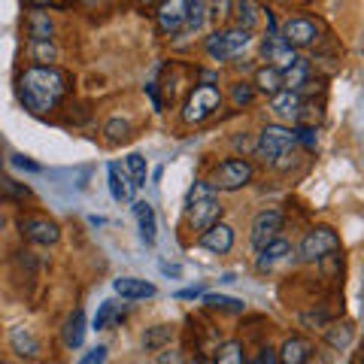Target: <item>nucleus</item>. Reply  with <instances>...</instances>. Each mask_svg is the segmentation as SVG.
Returning a JSON list of instances; mask_svg holds the SVG:
<instances>
[{
  "mask_svg": "<svg viewBox=\"0 0 364 364\" xmlns=\"http://www.w3.org/2000/svg\"><path fill=\"white\" fill-rule=\"evenodd\" d=\"M67 91H70V76H67L61 67L55 64H37V67H28L25 73L18 76V97L25 109L37 112H49L61 104L67 97Z\"/></svg>",
  "mask_w": 364,
  "mask_h": 364,
  "instance_id": "nucleus-1",
  "label": "nucleus"
},
{
  "mask_svg": "<svg viewBox=\"0 0 364 364\" xmlns=\"http://www.w3.org/2000/svg\"><path fill=\"white\" fill-rule=\"evenodd\" d=\"M219 219H222V203L215 198V188L207 179H198L188 191V225L203 234L213 225H219Z\"/></svg>",
  "mask_w": 364,
  "mask_h": 364,
  "instance_id": "nucleus-2",
  "label": "nucleus"
},
{
  "mask_svg": "<svg viewBox=\"0 0 364 364\" xmlns=\"http://www.w3.org/2000/svg\"><path fill=\"white\" fill-rule=\"evenodd\" d=\"M294 143H298L294 140V131L286 128V124H264L258 136V146H255V155L264 164H277L279 158H286L291 152Z\"/></svg>",
  "mask_w": 364,
  "mask_h": 364,
  "instance_id": "nucleus-3",
  "label": "nucleus"
},
{
  "mask_svg": "<svg viewBox=\"0 0 364 364\" xmlns=\"http://www.w3.org/2000/svg\"><path fill=\"white\" fill-rule=\"evenodd\" d=\"M222 107V95L215 85H198L182 104V122L186 124H200L207 122L215 109Z\"/></svg>",
  "mask_w": 364,
  "mask_h": 364,
  "instance_id": "nucleus-4",
  "label": "nucleus"
},
{
  "mask_svg": "<svg viewBox=\"0 0 364 364\" xmlns=\"http://www.w3.org/2000/svg\"><path fill=\"white\" fill-rule=\"evenodd\" d=\"M249 40H252V33H246L240 28H225V31H215L207 37V55L213 61H228L234 58V55H240Z\"/></svg>",
  "mask_w": 364,
  "mask_h": 364,
  "instance_id": "nucleus-5",
  "label": "nucleus"
},
{
  "mask_svg": "<svg viewBox=\"0 0 364 364\" xmlns=\"http://www.w3.org/2000/svg\"><path fill=\"white\" fill-rule=\"evenodd\" d=\"M252 182V164L246 158H228L219 167L213 170V188H222V191H240L243 186Z\"/></svg>",
  "mask_w": 364,
  "mask_h": 364,
  "instance_id": "nucleus-6",
  "label": "nucleus"
},
{
  "mask_svg": "<svg viewBox=\"0 0 364 364\" xmlns=\"http://www.w3.org/2000/svg\"><path fill=\"white\" fill-rule=\"evenodd\" d=\"M337 249H340V237L328 225H318V228H313V231L301 240L298 252H301L304 261H322L328 255H334Z\"/></svg>",
  "mask_w": 364,
  "mask_h": 364,
  "instance_id": "nucleus-7",
  "label": "nucleus"
},
{
  "mask_svg": "<svg viewBox=\"0 0 364 364\" xmlns=\"http://www.w3.org/2000/svg\"><path fill=\"white\" fill-rule=\"evenodd\" d=\"M282 222H286V215L282 210L270 207V210H261L255 219H252V231H249V243H252L258 252L264 246H270L273 240H279V231H282Z\"/></svg>",
  "mask_w": 364,
  "mask_h": 364,
  "instance_id": "nucleus-8",
  "label": "nucleus"
},
{
  "mask_svg": "<svg viewBox=\"0 0 364 364\" xmlns=\"http://www.w3.org/2000/svg\"><path fill=\"white\" fill-rule=\"evenodd\" d=\"M18 231L25 240L37 246H55L61 240V228L52 219H43V215H25V219H18Z\"/></svg>",
  "mask_w": 364,
  "mask_h": 364,
  "instance_id": "nucleus-9",
  "label": "nucleus"
},
{
  "mask_svg": "<svg viewBox=\"0 0 364 364\" xmlns=\"http://www.w3.org/2000/svg\"><path fill=\"white\" fill-rule=\"evenodd\" d=\"M261 55H264L267 67H277V70H289V67L298 61V55H294L291 46L282 40L279 31H270L264 37V43H261Z\"/></svg>",
  "mask_w": 364,
  "mask_h": 364,
  "instance_id": "nucleus-10",
  "label": "nucleus"
},
{
  "mask_svg": "<svg viewBox=\"0 0 364 364\" xmlns=\"http://www.w3.org/2000/svg\"><path fill=\"white\" fill-rule=\"evenodd\" d=\"M318 37V25L313 18L298 16V18H289L286 28H282V40H286L291 49H304V46H313Z\"/></svg>",
  "mask_w": 364,
  "mask_h": 364,
  "instance_id": "nucleus-11",
  "label": "nucleus"
},
{
  "mask_svg": "<svg viewBox=\"0 0 364 364\" xmlns=\"http://www.w3.org/2000/svg\"><path fill=\"white\" fill-rule=\"evenodd\" d=\"M186 13H188V4H182V0H170V4H161L158 6V31L161 33H176L182 31V25H186Z\"/></svg>",
  "mask_w": 364,
  "mask_h": 364,
  "instance_id": "nucleus-12",
  "label": "nucleus"
},
{
  "mask_svg": "<svg viewBox=\"0 0 364 364\" xmlns=\"http://www.w3.org/2000/svg\"><path fill=\"white\" fill-rule=\"evenodd\" d=\"M112 289L116 294H122V301H146V298H155V286L146 279H136V277H119L112 279Z\"/></svg>",
  "mask_w": 364,
  "mask_h": 364,
  "instance_id": "nucleus-13",
  "label": "nucleus"
},
{
  "mask_svg": "<svg viewBox=\"0 0 364 364\" xmlns=\"http://www.w3.org/2000/svg\"><path fill=\"white\" fill-rule=\"evenodd\" d=\"M200 246L203 249H210V252H215V255H225L228 249L234 246V228L231 225H213L210 231H203L200 234Z\"/></svg>",
  "mask_w": 364,
  "mask_h": 364,
  "instance_id": "nucleus-14",
  "label": "nucleus"
},
{
  "mask_svg": "<svg viewBox=\"0 0 364 364\" xmlns=\"http://www.w3.org/2000/svg\"><path fill=\"white\" fill-rule=\"evenodd\" d=\"M270 109H273V116L277 119H301V109H304V100L298 91H279V95H273L270 97Z\"/></svg>",
  "mask_w": 364,
  "mask_h": 364,
  "instance_id": "nucleus-15",
  "label": "nucleus"
},
{
  "mask_svg": "<svg viewBox=\"0 0 364 364\" xmlns=\"http://www.w3.org/2000/svg\"><path fill=\"white\" fill-rule=\"evenodd\" d=\"M277 358L279 364H306L313 358V343L306 337H289L277 352Z\"/></svg>",
  "mask_w": 364,
  "mask_h": 364,
  "instance_id": "nucleus-16",
  "label": "nucleus"
},
{
  "mask_svg": "<svg viewBox=\"0 0 364 364\" xmlns=\"http://www.w3.org/2000/svg\"><path fill=\"white\" fill-rule=\"evenodd\" d=\"M61 337H64V346L67 349H79L85 340V313L82 310H73L67 316V322L61 328Z\"/></svg>",
  "mask_w": 364,
  "mask_h": 364,
  "instance_id": "nucleus-17",
  "label": "nucleus"
},
{
  "mask_svg": "<svg viewBox=\"0 0 364 364\" xmlns=\"http://www.w3.org/2000/svg\"><path fill=\"white\" fill-rule=\"evenodd\" d=\"M310 73H313V64L306 58H298L289 70H282V85H286V91H298L301 95V88L310 85Z\"/></svg>",
  "mask_w": 364,
  "mask_h": 364,
  "instance_id": "nucleus-18",
  "label": "nucleus"
},
{
  "mask_svg": "<svg viewBox=\"0 0 364 364\" xmlns=\"http://www.w3.org/2000/svg\"><path fill=\"white\" fill-rule=\"evenodd\" d=\"M9 343H13V349L18 352V355L21 358H37L40 355V340L37 337H33V331H31V328H13V334H9Z\"/></svg>",
  "mask_w": 364,
  "mask_h": 364,
  "instance_id": "nucleus-19",
  "label": "nucleus"
},
{
  "mask_svg": "<svg viewBox=\"0 0 364 364\" xmlns=\"http://www.w3.org/2000/svg\"><path fill=\"white\" fill-rule=\"evenodd\" d=\"M107 179H109V195L116 200H131L134 195V186L128 182V170H122L119 164H109L107 167Z\"/></svg>",
  "mask_w": 364,
  "mask_h": 364,
  "instance_id": "nucleus-20",
  "label": "nucleus"
},
{
  "mask_svg": "<svg viewBox=\"0 0 364 364\" xmlns=\"http://www.w3.org/2000/svg\"><path fill=\"white\" fill-rule=\"evenodd\" d=\"M255 91H264V95H279V91H286V85H282V70H277V67H258L255 73Z\"/></svg>",
  "mask_w": 364,
  "mask_h": 364,
  "instance_id": "nucleus-21",
  "label": "nucleus"
},
{
  "mask_svg": "<svg viewBox=\"0 0 364 364\" xmlns=\"http://www.w3.org/2000/svg\"><path fill=\"white\" fill-rule=\"evenodd\" d=\"M134 215H136V222H140V237H143V243H155V237H158V225H155V210L149 207L146 200L140 203H134Z\"/></svg>",
  "mask_w": 364,
  "mask_h": 364,
  "instance_id": "nucleus-22",
  "label": "nucleus"
},
{
  "mask_svg": "<svg viewBox=\"0 0 364 364\" xmlns=\"http://www.w3.org/2000/svg\"><path fill=\"white\" fill-rule=\"evenodd\" d=\"M291 255V243L289 240H273L270 246L261 249V255H258V270H270L273 264H279L282 258H289Z\"/></svg>",
  "mask_w": 364,
  "mask_h": 364,
  "instance_id": "nucleus-23",
  "label": "nucleus"
},
{
  "mask_svg": "<svg viewBox=\"0 0 364 364\" xmlns=\"http://www.w3.org/2000/svg\"><path fill=\"white\" fill-rule=\"evenodd\" d=\"M52 33H55V25H52V18L46 13H31L28 16V37H31V43H52Z\"/></svg>",
  "mask_w": 364,
  "mask_h": 364,
  "instance_id": "nucleus-24",
  "label": "nucleus"
},
{
  "mask_svg": "<svg viewBox=\"0 0 364 364\" xmlns=\"http://www.w3.org/2000/svg\"><path fill=\"white\" fill-rule=\"evenodd\" d=\"M213 364H246V349L240 340H225L213 352Z\"/></svg>",
  "mask_w": 364,
  "mask_h": 364,
  "instance_id": "nucleus-25",
  "label": "nucleus"
},
{
  "mask_svg": "<svg viewBox=\"0 0 364 364\" xmlns=\"http://www.w3.org/2000/svg\"><path fill=\"white\" fill-rule=\"evenodd\" d=\"M122 318H124V306L116 304V301H104L100 304V310H97V316H95V328L97 331H104V328L122 322Z\"/></svg>",
  "mask_w": 364,
  "mask_h": 364,
  "instance_id": "nucleus-26",
  "label": "nucleus"
},
{
  "mask_svg": "<svg viewBox=\"0 0 364 364\" xmlns=\"http://www.w3.org/2000/svg\"><path fill=\"white\" fill-rule=\"evenodd\" d=\"M352 337H355V328H352V322H337L331 328H325V340L334 349H346L352 343Z\"/></svg>",
  "mask_w": 364,
  "mask_h": 364,
  "instance_id": "nucleus-27",
  "label": "nucleus"
},
{
  "mask_svg": "<svg viewBox=\"0 0 364 364\" xmlns=\"http://www.w3.org/2000/svg\"><path fill=\"white\" fill-rule=\"evenodd\" d=\"M124 170H128V176H131V186L134 188H140L146 186V176H149V167H146V158L143 155H128V161H124Z\"/></svg>",
  "mask_w": 364,
  "mask_h": 364,
  "instance_id": "nucleus-28",
  "label": "nucleus"
},
{
  "mask_svg": "<svg viewBox=\"0 0 364 364\" xmlns=\"http://www.w3.org/2000/svg\"><path fill=\"white\" fill-rule=\"evenodd\" d=\"M203 304L210 310H225V313H243L246 304L240 298H228V294H203Z\"/></svg>",
  "mask_w": 364,
  "mask_h": 364,
  "instance_id": "nucleus-29",
  "label": "nucleus"
},
{
  "mask_svg": "<svg viewBox=\"0 0 364 364\" xmlns=\"http://www.w3.org/2000/svg\"><path fill=\"white\" fill-rule=\"evenodd\" d=\"M203 21H207V4H188L186 25H182V31H186V33H195V31L203 28Z\"/></svg>",
  "mask_w": 364,
  "mask_h": 364,
  "instance_id": "nucleus-30",
  "label": "nucleus"
},
{
  "mask_svg": "<svg viewBox=\"0 0 364 364\" xmlns=\"http://www.w3.org/2000/svg\"><path fill=\"white\" fill-rule=\"evenodd\" d=\"M255 21H258V6L255 4H237V28L252 33Z\"/></svg>",
  "mask_w": 364,
  "mask_h": 364,
  "instance_id": "nucleus-31",
  "label": "nucleus"
},
{
  "mask_svg": "<svg viewBox=\"0 0 364 364\" xmlns=\"http://www.w3.org/2000/svg\"><path fill=\"white\" fill-rule=\"evenodd\" d=\"M170 337H173V328H170V325H155L152 331L143 337V346L146 349H161Z\"/></svg>",
  "mask_w": 364,
  "mask_h": 364,
  "instance_id": "nucleus-32",
  "label": "nucleus"
},
{
  "mask_svg": "<svg viewBox=\"0 0 364 364\" xmlns=\"http://www.w3.org/2000/svg\"><path fill=\"white\" fill-rule=\"evenodd\" d=\"M231 100H234V107H249L255 100V85L252 82H234L231 85Z\"/></svg>",
  "mask_w": 364,
  "mask_h": 364,
  "instance_id": "nucleus-33",
  "label": "nucleus"
},
{
  "mask_svg": "<svg viewBox=\"0 0 364 364\" xmlns=\"http://www.w3.org/2000/svg\"><path fill=\"white\" fill-rule=\"evenodd\" d=\"M0 195H6V198H16V200H25V198H31V188H28V186H18L16 179H6V176H0Z\"/></svg>",
  "mask_w": 364,
  "mask_h": 364,
  "instance_id": "nucleus-34",
  "label": "nucleus"
},
{
  "mask_svg": "<svg viewBox=\"0 0 364 364\" xmlns=\"http://www.w3.org/2000/svg\"><path fill=\"white\" fill-rule=\"evenodd\" d=\"M104 131H107V136H109V140H112V143H119V140H124V136H128V131H131V124H128V122H124V119H109Z\"/></svg>",
  "mask_w": 364,
  "mask_h": 364,
  "instance_id": "nucleus-35",
  "label": "nucleus"
},
{
  "mask_svg": "<svg viewBox=\"0 0 364 364\" xmlns=\"http://www.w3.org/2000/svg\"><path fill=\"white\" fill-rule=\"evenodd\" d=\"M294 140L298 143H304L306 149H316V128H310V124H298V128H294Z\"/></svg>",
  "mask_w": 364,
  "mask_h": 364,
  "instance_id": "nucleus-36",
  "label": "nucleus"
},
{
  "mask_svg": "<svg viewBox=\"0 0 364 364\" xmlns=\"http://www.w3.org/2000/svg\"><path fill=\"white\" fill-rule=\"evenodd\" d=\"M31 49H33V58L43 61V67H46V61L55 58V46L52 43H31Z\"/></svg>",
  "mask_w": 364,
  "mask_h": 364,
  "instance_id": "nucleus-37",
  "label": "nucleus"
},
{
  "mask_svg": "<svg viewBox=\"0 0 364 364\" xmlns=\"http://www.w3.org/2000/svg\"><path fill=\"white\" fill-rule=\"evenodd\" d=\"M107 346H95V349H91V352H85V355L82 358H79L76 364H104L107 361Z\"/></svg>",
  "mask_w": 364,
  "mask_h": 364,
  "instance_id": "nucleus-38",
  "label": "nucleus"
},
{
  "mask_svg": "<svg viewBox=\"0 0 364 364\" xmlns=\"http://www.w3.org/2000/svg\"><path fill=\"white\" fill-rule=\"evenodd\" d=\"M13 164L18 167V170H31V173H37L40 170V164H33V161H28L25 155H13Z\"/></svg>",
  "mask_w": 364,
  "mask_h": 364,
  "instance_id": "nucleus-39",
  "label": "nucleus"
},
{
  "mask_svg": "<svg viewBox=\"0 0 364 364\" xmlns=\"http://www.w3.org/2000/svg\"><path fill=\"white\" fill-rule=\"evenodd\" d=\"M158 270L167 273V277H182V267H179V264H167V261H161V264H158Z\"/></svg>",
  "mask_w": 364,
  "mask_h": 364,
  "instance_id": "nucleus-40",
  "label": "nucleus"
},
{
  "mask_svg": "<svg viewBox=\"0 0 364 364\" xmlns=\"http://www.w3.org/2000/svg\"><path fill=\"white\" fill-rule=\"evenodd\" d=\"M198 294H203V286H191V289H182V291H176V298H198Z\"/></svg>",
  "mask_w": 364,
  "mask_h": 364,
  "instance_id": "nucleus-41",
  "label": "nucleus"
},
{
  "mask_svg": "<svg viewBox=\"0 0 364 364\" xmlns=\"http://www.w3.org/2000/svg\"><path fill=\"white\" fill-rule=\"evenodd\" d=\"M186 364H207V361H203V358H195V361H186Z\"/></svg>",
  "mask_w": 364,
  "mask_h": 364,
  "instance_id": "nucleus-42",
  "label": "nucleus"
},
{
  "mask_svg": "<svg viewBox=\"0 0 364 364\" xmlns=\"http://www.w3.org/2000/svg\"><path fill=\"white\" fill-rule=\"evenodd\" d=\"M0 364H4V361H0Z\"/></svg>",
  "mask_w": 364,
  "mask_h": 364,
  "instance_id": "nucleus-43",
  "label": "nucleus"
}]
</instances>
